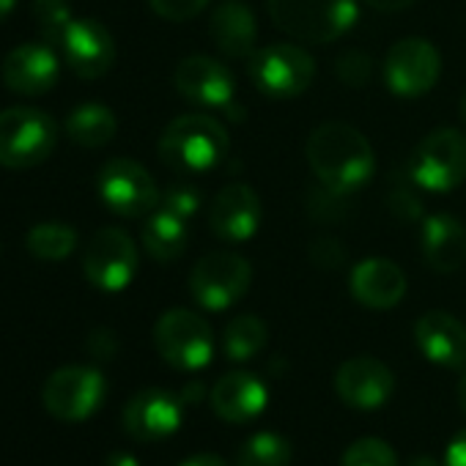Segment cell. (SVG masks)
<instances>
[{
  "label": "cell",
  "instance_id": "7402d4cb",
  "mask_svg": "<svg viewBox=\"0 0 466 466\" xmlns=\"http://www.w3.org/2000/svg\"><path fill=\"white\" fill-rule=\"evenodd\" d=\"M420 248L433 272H458L466 264V228L452 214H433L422 222Z\"/></svg>",
  "mask_w": 466,
  "mask_h": 466
},
{
  "label": "cell",
  "instance_id": "1f68e13d",
  "mask_svg": "<svg viewBox=\"0 0 466 466\" xmlns=\"http://www.w3.org/2000/svg\"><path fill=\"white\" fill-rule=\"evenodd\" d=\"M159 206L173 211V214H178V217H184V219H189L198 211V206H200V192L192 184H173L165 192Z\"/></svg>",
  "mask_w": 466,
  "mask_h": 466
},
{
  "label": "cell",
  "instance_id": "603a6c76",
  "mask_svg": "<svg viewBox=\"0 0 466 466\" xmlns=\"http://www.w3.org/2000/svg\"><path fill=\"white\" fill-rule=\"evenodd\" d=\"M211 39L217 50L228 58H245L256 53L258 25L256 15L242 0H225L211 15Z\"/></svg>",
  "mask_w": 466,
  "mask_h": 466
},
{
  "label": "cell",
  "instance_id": "d6a6232c",
  "mask_svg": "<svg viewBox=\"0 0 466 466\" xmlns=\"http://www.w3.org/2000/svg\"><path fill=\"white\" fill-rule=\"evenodd\" d=\"M148 4L162 20L184 23V20H192L195 15H200L208 0H148Z\"/></svg>",
  "mask_w": 466,
  "mask_h": 466
},
{
  "label": "cell",
  "instance_id": "74e56055",
  "mask_svg": "<svg viewBox=\"0 0 466 466\" xmlns=\"http://www.w3.org/2000/svg\"><path fill=\"white\" fill-rule=\"evenodd\" d=\"M365 4L376 12H403L411 4H417V0H365Z\"/></svg>",
  "mask_w": 466,
  "mask_h": 466
},
{
  "label": "cell",
  "instance_id": "7a4b0ae2",
  "mask_svg": "<svg viewBox=\"0 0 466 466\" xmlns=\"http://www.w3.org/2000/svg\"><path fill=\"white\" fill-rule=\"evenodd\" d=\"M225 154H228L225 127L203 113H189L170 121L159 137L162 162L181 176L211 170L225 159Z\"/></svg>",
  "mask_w": 466,
  "mask_h": 466
},
{
  "label": "cell",
  "instance_id": "484cf974",
  "mask_svg": "<svg viewBox=\"0 0 466 466\" xmlns=\"http://www.w3.org/2000/svg\"><path fill=\"white\" fill-rule=\"evenodd\" d=\"M267 340H269V329L258 316H237L233 321H228L222 332V351L233 362H245L261 354Z\"/></svg>",
  "mask_w": 466,
  "mask_h": 466
},
{
  "label": "cell",
  "instance_id": "2e32d148",
  "mask_svg": "<svg viewBox=\"0 0 466 466\" xmlns=\"http://www.w3.org/2000/svg\"><path fill=\"white\" fill-rule=\"evenodd\" d=\"M4 83L15 94L42 96L61 80V61L47 42H28L12 50L4 61Z\"/></svg>",
  "mask_w": 466,
  "mask_h": 466
},
{
  "label": "cell",
  "instance_id": "5bb4252c",
  "mask_svg": "<svg viewBox=\"0 0 466 466\" xmlns=\"http://www.w3.org/2000/svg\"><path fill=\"white\" fill-rule=\"evenodd\" d=\"M335 390L346 406L360 409V411H376L392 398L395 376L376 357H354L338 368Z\"/></svg>",
  "mask_w": 466,
  "mask_h": 466
},
{
  "label": "cell",
  "instance_id": "44dd1931",
  "mask_svg": "<svg viewBox=\"0 0 466 466\" xmlns=\"http://www.w3.org/2000/svg\"><path fill=\"white\" fill-rule=\"evenodd\" d=\"M267 403H269L267 384L248 370L225 373L211 390L214 414L228 422H250L267 409Z\"/></svg>",
  "mask_w": 466,
  "mask_h": 466
},
{
  "label": "cell",
  "instance_id": "836d02e7",
  "mask_svg": "<svg viewBox=\"0 0 466 466\" xmlns=\"http://www.w3.org/2000/svg\"><path fill=\"white\" fill-rule=\"evenodd\" d=\"M310 261L319 269H340L346 264V248L338 239H319L310 245Z\"/></svg>",
  "mask_w": 466,
  "mask_h": 466
},
{
  "label": "cell",
  "instance_id": "ac0fdd59",
  "mask_svg": "<svg viewBox=\"0 0 466 466\" xmlns=\"http://www.w3.org/2000/svg\"><path fill=\"white\" fill-rule=\"evenodd\" d=\"M173 86L184 99L203 107H230L233 91H237L233 75L219 61L206 56L184 58L173 72Z\"/></svg>",
  "mask_w": 466,
  "mask_h": 466
},
{
  "label": "cell",
  "instance_id": "8992f818",
  "mask_svg": "<svg viewBox=\"0 0 466 466\" xmlns=\"http://www.w3.org/2000/svg\"><path fill=\"white\" fill-rule=\"evenodd\" d=\"M154 346L159 357L178 370H200L214 357L211 327L184 308H173L159 316L154 327Z\"/></svg>",
  "mask_w": 466,
  "mask_h": 466
},
{
  "label": "cell",
  "instance_id": "9c48e42d",
  "mask_svg": "<svg viewBox=\"0 0 466 466\" xmlns=\"http://www.w3.org/2000/svg\"><path fill=\"white\" fill-rule=\"evenodd\" d=\"M96 189L105 206L118 217H146L159 203V192L151 173L140 162L127 157L102 165L96 176Z\"/></svg>",
  "mask_w": 466,
  "mask_h": 466
},
{
  "label": "cell",
  "instance_id": "e0dca14e",
  "mask_svg": "<svg viewBox=\"0 0 466 466\" xmlns=\"http://www.w3.org/2000/svg\"><path fill=\"white\" fill-rule=\"evenodd\" d=\"M61 50L69 69L83 80L105 77L116 64V42L110 31L96 20H75L64 36Z\"/></svg>",
  "mask_w": 466,
  "mask_h": 466
},
{
  "label": "cell",
  "instance_id": "9a60e30c",
  "mask_svg": "<svg viewBox=\"0 0 466 466\" xmlns=\"http://www.w3.org/2000/svg\"><path fill=\"white\" fill-rule=\"evenodd\" d=\"M184 420V400L167 390H140L124 409V428L137 441H159L173 436Z\"/></svg>",
  "mask_w": 466,
  "mask_h": 466
},
{
  "label": "cell",
  "instance_id": "b9f144b4",
  "mask_svg": "<svg viewBox=\"0 0 466 466\" xmlns=\"http://www.w3.org/2000/svg\"><path fill=\"white\" fill-rule=\"evenodd\" d=\"M15 6H17V0H0V23L15 12Z\"/></svg>",
  "mask_w": 466,
  "mask_h": 466
},
{
  "label": "cell",
  "instance_id": "5b68a950",
  "mask_svg": "<svg viewBox=\"0 0 466 466\" xmlns=\"http://www.w3.org/2000/svg\"><path fill=\"white\" fill-rule=\"evenodd\" d=\"M409 176L428 192H450L466 178V135L441 127L425 135L409 157Z\"/></svg>",
  "mask_w": 466,
  "mask_h": 466
},
{
  "label": "cell",
  "instance_id": "30bf717a",
  "mask_svg": "<svg viewBox=\"0 0 466 466\" xmlns=\"http://www.w3.org/2000/svg\"><path fill=\"white\" fill-rule=\"evenodd\" d=\"M83 272L99 291H124L137 275V248L121 228H102L86 245Z\"/></svg>",
  "mask_w": 466,
  "mask_h": 466
},
{
  "label": "cell",
  "instance_id": "f546056e",
  "mask_svg": "<svg viewBox=\"0 0 466 466\" xmlns=\"http://www.w3.org/2000/svg\"><path fill=\"white\" fill-rule=\"evenodd\" d=\"M343 466H398V455L381 439H360L343 452Z\"/></svg>",
  "mask_w": 466,
  "mask_h": 466
},
{
  "label": "cell",
  "instance_id": "52a82bcc",
  "mask_svg": "<svg viewBox=\"0 0 466 466\" xmlns=\"http://www.w3.org/2000/svg\"><path fill=\"white\" fill-rule=\"evenodd\" d=\"M253 280V269L248 258L237 253H208L203 256L192 275H189V291L195 302L206 310H228L237 305Z\"/></svg>",
  "mask_w": 466,
  "mask_h": 466
},
{
  "label": "cell",
  "instance_id": "7c38bea8",
  "mask_svg": "<svg viewBox=\"0 0 466 466\" xmlns=\"http://www.w3.org/2000/svg\"><path fill=\"white\" fill-rule=\"evenodd\" d=\"M441 75V58L428 39L395 42L384 61V80L395 96H422Z\"/></svg>",
  "mask_w": 466,
  "mask_h": 466
},
{
  "label": "cell",
  "instance_id": "d6986e66",
  "mask_svg": "<svg viewBox=\"0 0 466 466\" xmlns=\"http://www.w3.org/2000/svg\"><path fill=\"white\" fill-rule=\"evenodd\" d=\"M351 297L370 310H390L406 294V275L390 258H365L351 269Z\"/></svg>",
  "mask_w": 466,
  "mask_h": 466
},
{
  "label": "cell",
  "instance_id": "8d00e7d4",
  "mask_svg": "<svg viewBox=\"0 0 466 466\" xmlns=\"http://www.w3.org/2000/svg\"><path fill=\"white\" fill-rule=\"evenodd\" d=\"M441 466H466V431H461L444 450Z\"/></svg>",
  "mask_w": 466,
  "mask_h": 466
},
{
  "label": "cell",
  "instance_id": "60d3db41",
  "mask_svg": "<svg viewBox=\"0 0 466 466\" xmlns=\"http://www.w3.org/2000/svg\"><path fill=\"white\" fill-rule=\"evenodd\" d=\"M203 398V384H187L184 392H181V400L184 403H198Z\"/></svg>",
  "mask_w": 466,
  "mask_h": 466
},
{
  "label": "cell",
  "instance_id": "ba28073f",
  "mask_svg": "<svg viewBox=\"0 0 466 466\" xmlns=\"http://www.w3.org/2000/svg\"><path fill=\"white\" fill-rule=\"evenodd\" d=\"M105 395H107L105 376L88 365H66L56 370L42 390L45 409L64 422L88 420L105 403Z\"/></svg>",
  "mask_w": 466,
  "mask_h": 466
},
{
  "label": "cell",
  "instance_id": "277c9868",
  "mask_svg": "<svg viewBox=\"0 0 466 466\" xmlns=\"http://www.w3.org/2000/svg\"><path fill=\"white\" fill-rule=\"evenodd\" d=\"M58 143V124L39 107L0 113V165L25 170L42 165Z\"/></svg>",
  "mask_w": 466,
  "mask_h": 466
},
{
  "label": "cell",
  "instance_id": "ffe728a7",
  "mask_svg": "<svg viewBox=\"0 0 466 466\" xmlns=\"http://www.w3.org/2000/svg\"><path fill=\"white\" fill-rule=\"evenodd\" d=\"M417 349L439 368L461 370L466 365V329L458 319L441 310L425 313L414 327Z\"/></svg>",
  "mask_w": 466,
  "mask_h": 466
},
{
  "label": "cell",
  "instance_id": "cb8c5ba5",
  "mask_svg": "<svg viewBox=\"0 0 466 466\" xmlns=\"http://www.w3.org/2000/svg\"><path fill=\"white\" fill-rule=\"evenodd\" d=\"M189 239V219L167 211V208H154L148 214V219L143 222V245L146 253L159 261V264H170L176 261Z\"/></svg>",
  "mask_w": 466,
  "mask_h": 466
},
{
  "label": "cell",
  "instance_id": "f1b7e54d",
  "mask_svg": "<svg viewBox=\"0 0 466 466\" xmlns=\"http://www.w3.org/2000/svg\"><path fill=\"white\" fill-rule=\"evenodd\" d=\"M36 23H39V34L50 47H61L66 31L72 28L75 17L66 0H34L31 6Z\"/></svg>",
  "mask_w": 466,
  "mask_h": 466
},
{
  "label": "cell",
  "instance_id": "83f0119b",
  "mask_svg": "<svg viewBox=\"0 0 466 466\" xmlns=\"http://www.w3.org/2000/svg\"><path fill=\"white\" fill-rule=\"evenodd\" d=\"M291 441L275 431H261L239 447V466H289Z\"/></svg>",
  "mask_w": 466,
  "mask_h": 466
},
{
  "label": "cell",
  "instance_id": "4fadbf2b",
  "mask_svg": "<svg viewBox=\"0 0 466 466\" xmlns=\"http://www.w3.org/2000/svg\"><path fill=\"white\" fill-rule=\"evenodd\" d=\"M261 198L256 189L245 181H230L225 184L217 198L211 200L208 225L222 242H248L261 225Z\"/></svg>",
  "mask_w": 466,
  "mask_h": 466
},
{
  "label": "cell",
  "instance_id": "ab89813d",
  "mask_svg": "<svg viewBox=\"0 0 466 466\" xmlns=\"http://www.w3.org/2000/svg\"><path fill=\"white\" fill-rule=\"evenodd\" d=\"M105 466H140V461H137L135 455L124 452V450H116V452H110V455H107Z\"/></svg>",
  "mask_w": 466,
  "mask_h": 466
},
{
  "label": "cell",
  "instance_id": "d4e9b609",
  "mask_svg": "<svg viewBox=\"0 0 466 466\" xmlns=\"http://www.w3.org/2000/svg\"><path fill=\"white\" fill-rule=\"evenodd\" d=\"M116 129H118V121L113 116V110L105 105H96V102L75 107L66 118L69 140H75L77 146H86V148H99V146L110 143Z\"/></svg>",
  "mask_w": 466,
  "mask_h": 466
},
{
  "label": "cell",
  "instance_id": "4316f807",
  "mask_svg": "<svg viewBox=\"0 0 466 466\" xmlns=\"http://www.w3.org/2000/svg\"><path fill=\"white\" fill-rule=\"evenodd\" d=\"M25 248L39 261H64L77 248V230L66 222H42L28 230Z\"/></svg>",
  "mask_w": 466,
  "mask_h": 466
},
{
  "label": "cell",
  "instance_id": "4dcf8cb0",
  "mask_svg": "<svg viewBox=\"0 0 466 466\" xmlns=\"http://www.w3.org/2000/svg\"><path fill=\"white\" fill-rule=\"evenodd\" d=\"M373 75V64L365 53L360 50H349L338 58V77L346 83V86H354V88H362Z\"/></svg>",
  "mask_w": 466,
  "mask_h": 466
},
{
  "label": "cell",
  "instance_id": "3957f363",
  "mask_svg": "<svg viewBox=\"0 0 466 466\" xmlns=\"http://www.w3.org/2000/svg\"><path fill=\"white\" fill-rule=\"evenodd\" d=\"M272 23L308 45L340 39L357 20V0H269Z\"/></svg>",
  "mask_w": 466,
  "mask_h": 466
},
{
  "label": "cell",
  "instance_id": "ee69618b",
  "mask_svg": "<svg viewBox=\"0 0 466 466\" xmlns=\"http://www.w3.org/2000/svg\"><path fill=\"white\" fill-rule=\"evenodd\" d=\"M411 466H441L439 461H433V458H428V455H420V458H414L411 461Z\"/></svg>",
  "mask_w": 466,
  "mask_h": 466
},
{
  "label": "cell",
  "instance_id": "8fae6325",
  "mask_svg": "<svg viewBox=\"0 0 466 466\" xmlns=\"http://www.w3.org/2000/svg\"><path fill=\"white\" fill-rule=\"evenodd\" d=\"M316 64L310 53H305L297 45H269L264 50H256L250 56V77L258 86V91L289 99L308 91L313 83Z\"/></svg>",
  "mask_w": 466,
  "mask_h": 466
},
{
  "label": "cell",
  "instance_id": "f35d334b",
  "mask_svg": "<svg viewBox=\"0 0 466 466\" xmlns=\"http://www.w3.org/2000/svg\"><path fill=\"white\" fill-rule=\"evenodd\" d=\"M181 466H228V463L219 455H214V452H198V455L187 458Z\"/></svg>",
  "mask_w": 466,
  "mask_h": 466
},
{
  "label": "cell",
  "instance_id": "f6af8a7d",
  "mask_svg": "<svg viewBox=\"0 0 466 466\" xmlns=\"http://www.w3.org/2000/svg\"><path fill=\"white\" fill-rule=\"evenodd\" d=\"M461 118H463V124H466V96L461 99Z\"/></svg>",
  "mask_w": 466,
  "mask_h": 466
},
{
  "label": "cell",
  "instance_id": "7bdbcfd3",
  "mask_svg": "<svg viewBox=\"0 0 466 466\" xmlns=\"http://www.w3.org/2000/svg\"><path fill=\"white\" fill-rule=\"evenodd\" d=\"M458 400H461V409H463V414H466V370H463V379H461V384H458Z\"/></svg>",
  "mask_w": 466,
  "mask_h": 466
},
{
  "label": "cell",
  "instance_id": "e575fe53",
  "mask_svg": "<svg viewBox=\"0 0 466 466\" xmlns=\"http://www.w3.org/2000/svg\"><path fill=\"white\" fill-rule=\"evenodd\" d=\"M387 200H390V208H392V214L395 217H400V219H417L420 214H422V206H420V200L406 189V187H398V189H390V195H387Z\"/></svg>",
  "mask_w": 466,
  "mask_h": 466
},
{
  "label": "cell",
  "instance_id": "6da1fadb",
  "mask_svg": "<svg viewBox=\"0 0 466 466\" xmlns=\"http://www.w3.org/2000/svg\"><path fill=\"white\" fill-rule=\"evenodd\" d=\"M308 162L324 187L346 195L360 189L376 167V157L365 135L343 121H329L313 129L308 140Z\"/></svg>",
  "mask_w": 466,
  "mask_h": 466
},
{
  "label": "cell",
  "instance_id": "d590c367",
  "mask_svg": "<svg viewBox=\"0 0 466 466\" xmlns=\"http://www.w3.org/2000/svg\"><path fill=\"white\" fill-rule=\"evenodd\" d=\"M88 351L99 360H107L116 354V335L110 329H94L88 338Z\"/></svg>",
  "mask_w": 466,
  "mask_h": 466
}]
</instances>
